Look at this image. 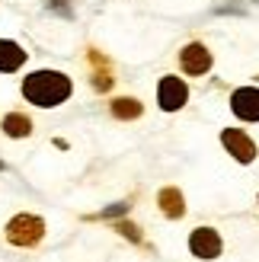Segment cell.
<instances>
[{
	"instance_id": "obj_3",
	"label": "cell",
	"mask_w": 259,
	"mask_h": 262,
	"mask_svg": "<svg viewBox=\"0 0 259 262\" xmlns=\"http://www.w3.org/2000/svg\"><path fill=\"white\" fill-rule=\"evenodd\" d=\"M189 253L202 259V262H211L224 253V240H221V233H218L214 227H196L189 233Z\"/></svg>"
},
{
	"instance_id": "obj_10",
	"label": "cell",
	"mask_w": 259,
	"mask_h": 262,
	"mask_svg": "<svg viewBox=\"0 0 259 262\" xmlns=\"http://www.w3.org/2000/svg\"><path fill=\"white\" fill-rule=\"evenodd\" d=\"M112 115L115 119H122V122H135V119H141V112H144V106H141L138 99H132V96H119V99H112Z\"/></svg>"
},
{
	"instance_id": "obj_8",
	"label": "cell",
	"mask_w": 259,
	"mask_h": 262,
	"mask_svg": "<svg viewBox=\"0 0 259 262\" xmlns=\"http://www.w3.org/2000/svg\"><path fill=\"white\" fill-rule=\"evenodd\" d=\"M157 205H160V211L170 221H179L186 214V199H183V192H179L176 186H163L160 195H157Z\"/></svg>"
},
{
	"instance_id": "obj_5",
	"label": "cell",
	"mask_w": 259,
	"mask_h": 262,
	"mask_svg": "<svg viewBox=\"0 0 259 262\" xmlns=\"http://www.w3.org/2000/svg\"><path fill=\"white\" fill-rule=\"evenodd\" d=\"M221 144L237 163H253L256 160V141L243 128H224L221 131Z\"/></svg>"
},
{
	"instance_id": "obj_13",
	"label": "cell",
	"mask_w": 259,
	"mask_h": 262,
	"mask_svg": "<svg viewBox=\"0 0 259 262\" xmlns=\"http://www.w3.org/2000/svg\"><path fill=\"white\" fill-rule=\"evenodd\" d=\"M115 230H119L122 237H128L132 243H141V240H144V237L138 233V227H135V224H128V221H119V224H115Z\"/></svg>"
},
{
	"instance_id": "obj_9",
	"label": "cell",
	"mask_w": 259,
	"mask_h": 262,
	"mask_svg": "<svg viewBox=\"0 0 259 262\" xmlns=\"http://www.w3.org/2000/svg\"><path fill=\"white\" fill-rule=\"evenodd\" d=\"M26 51L23 45L16 42H10V38H0V74H13V71H19L23 64H26Z\"/></svg>"
},
{
	"instance_id": "obj_12",
	"label": "cell",
	"mask_w": 259,
	"mask_h": 262,
	"mask_svg": "<svg viewBox=\"0 0 259 262\" xmlns=\"http://www.w3.org/2000/svg\"><path fill=\"white\" fill-rule=\"evenodd\" d=\"M4 131L10 138H29L32 135V122L26 119L23 112H10L7 119H4Z\"/></svg>"
},
{
	"instance_id": "obj_11",
	"label": "cell",
	"mask_w": 259,
	"mask_h": 262,
	"mask_svg": "<svg viewBox=\"0 0 259 262\" xmlns=\"http://www.w3.org/2000/svg\"><path fill=\"white\" fill-rule=\"evenodd\" d=\"M90 64H96V74H93V90H99V93H106V90L112 86V71H109V64L106 58L99 55V51H90Z\"/></svg>"
},
{
	"instance_id": "obj_2",
	"label": "cell",
	"mask_w": 259,
	"mask_h": 262,
	"mask_svg": "<svg viewBox=\"0 0 259 262\" xmlns=\"http://www.w3.org/2000/svg\"><path fill=\"white\" fill-rule=\"evenodd\" d=\"M45 237V221L38 214H16L7 221V240L13 246H35Z\"/></svg>"
},
{
	"instance_id": "obj_1",
	"label": "cell",
	"mask_w": 259,
	"mask_h": 262,
	"mask_svg": "<svg viewBox=\"0 0 259 262\" xmlns=\"http://www.w3.org/2000/svg\"><path fill=\"white\" fill-rule=\"evenodd\" d=\"M71 93H74V83L61 71H32L23 80V96L38 109H55L61 102H68Z\"/></svg>"
},
{
	"instance_id": "obj_16",
	"label": "cell",
	"mask_w": 259,
	"mask_h": 262,
	"mask_svg": "<svg viewBox=\"0 0 259 262\" xmlns=\"http://www.w3.org/2000/svg\"><path fill=\"white\" fill-rule=\"evenodd\" d=\"M0 173H4V160H0Z\"/></svg>"
},
{
	"instance_id": "obj_4",
	"label": "cell",
	"mask_w": 259,
	"mask_h": 262,
	"mask_svg": "<svg viewBox=\"0 0 259 262\" xmlns=\"http://www.w3.org/2000/svg\"><path fill=\"white\" fill-rule=\"evenodd\" d=\"M157 102H160V109L163 112H179L189 102V86L183 77H173V74H166L163 80L157 83Z\"/></svg>"
},
{
	"instance_id": "obj_6",
	"label": "cell",
	"mask_w": 259,
	"mask_h": 262,
	"mask_svg": "<svg viewBox=\"0 0 259 262\" xmlns=\"http://www.w3.org/2000/svg\"><path fill=\"white\" fill-rule=\"evenodd\" d=\"M179 68H183L189 77H202L211 71V51L205 48L202 42H189L179 51Z\"/></svg>"
},
{
	"instance_id": "obj_7",
	"label": "cell",
	"mask_w": 259,
	"mask_h": 262,
	"mask_svg": "<svg viewBox=\"0 0 259 262\" xmlns=\"http://www.w3.org/2000/svg\"><path fill=\"white\" fill-rule=\"evenodd\" d=\"M230 112L240 122H259V86H240L230 93Z\"/></svg>"
},
{
	"instance_id": "obj_14",
	"label": "cell",
	"mask_w": 259,
	"mask_h": 262,
	"mask_svg": "<svg viewBox=\"0 0 259 262\" xmlns=\"http://www.w3.org/2000/svg\"><path fill=\"white\" fill-rule=\"evenodd\" d=\"M128 202H119V205H109L106 211H99V217H122V214H128Z\"/></svg>"
},
{
	"instance_id": "obj_15",
	"label": "cell",
	"mask_w": 259,
	"mask_h": 262,
	"mask_svg": "<svg viewBox=\"0 0 259 262\" xmlns=\"http://www.w3.org/2000/svg\"><path fill=\"white\" fill-rule=\"evenodd\" d=\"M48 7L61 13V16H71V0H48Z\"/></svg>"
}]
</instances>
